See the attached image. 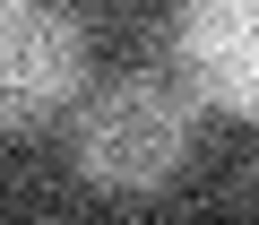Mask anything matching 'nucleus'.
<instances>
[{
  "instance_id": "1",
  "label": "nucleus",
  "mask_w": 259,
  "mask_h": 225,
  "mask_svg": "<svg viewBox=\"0 0 259 225\" xmlns=\"http://www.w3.org/2000/svg\"><path fill=\"white\" fill-rule=\"evenodd\" d=\"M199 122H207V95H199V78L182 61L173 69H121L78 104L69 156L104 199H147L190 165Z\"/></svg>"
},
{
  "instance_id": "2",
  "label": "nucleus",
  "mask_w": 259,
  "mask_h": 225,
  "mask_svg": "<svg viewBox=\"0 0 259 225\" xmlns=\"http://www.w3.org/2000/svg\"><path fill=\"white\" fill-rule=\"evenodd\" d=\"M87 95V26L61 0H0V122L44 130Z\"/></svg>"
},
{
  "instance_id": "3",
  "label": "nucleus",
  "mask_w": 259,
  "mask_h": 225,
  "mask_svg": "<svg viewBox=\"0 0 259 225\" xmlns=\"http://www.w3.org/2000/svg\"><path fill=\"white\" fill-rule=\"evenodd\" d=\"M173 61L199 78L207 104L259 122V0H182Z\"/></svg>"
}]
</instances>
